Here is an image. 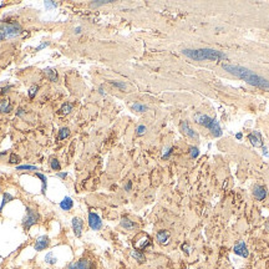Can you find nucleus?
Masks as SVG:
<instances>
[{"mask_svg": "<svg viewBox=\"0 0 269 269\" xmlns=\"http://www.w3.org/2000/svg\"><path fill=\"white\" fill-rule=\"evenodd\" d=\"M222 67L228 71L229 74L244 80L246 82L255 86V87H259V88H269V81L265 80L264 77L257 75L255 72H253L252 70L247 69V67H243V66H239V65H233V64H223Z\"/></svg>", "mask_w": 269, "mask_h": 269, "instance_id": "1", "label": "nucleus"}, {"mask_svg": "<svg viewBox=\"0 0 269 269\" xmlns=\"http://www.w3.org/2000/svg\"><path fill=\"white\" fill-rule=\"evenodd\" d=\"M183 55L187 58L196 60V61H203V60H211V61H220L227 59V55L213 49H185L182 50Z\"/></svg>", "mask_w": 269, "mask_h": 269, "instance_id": "2", "label": "nucleus"}, {"mask_svg": "<svg viewBox=\"0 0 269 269\" xmlns=\"http://www.w3.org/2000/svg\"><path fill=\"white\" fill-rule=\"evenodd\" d=\"M194 121L198 125H202L204 127H207L214 137H220L222 136V128L218 123V121L216 118H211L209 116L204 115V113H196L194 115Z\"/></svg>", "mask_w": 269, "mask_h": 269, "instance_id": "3", "label": "nucleus"}, {"mask_svg": "<svg viewBox=\"0 0 269 269\" xmlns=\"http://www.w3.org/2000/svg\"><path fill=\"white\" fill-rule=\"evenodd\" d=\"M0 32L4 39H13L23 32V28L15 21H0Z\"/></svg>", "mask_w": 269, "mask_h": 269, "instance_id": "4", "label": "nucleus"}, {"mask_svg": "<svg viewBox=\"0 0 269 269\" xmlns=\"http://www.w3.org/2000/svg\"><path fill=\"white\" fill-rule=\"evenodd\" d=\"M39 219H40V214L36 211H34L32 208L26 207V214L23 218V228L25 231H29L32 226H35L39 222Z\"/></svg>", "mask_w": 269, "mask_h": 269, "instance_id": "5", "label": "nucleus"}, {"mask_svg": "<svg viewBox=\"0 0 269 269\" xmlns=\"http://www.w3.org/2000/svg\"><path fill=\"white\" fill-rule=\"evenodd\" d=\"M152 244V241H151V237L146 233H139L136 237L133 238V247L136 250H145L147 249L148 247H151Z\"/></svg>", "mask_w": 269, "mask_h": 269, "instance_id": "6", "label": "nucleus"}, {"mask_svg": "<svg viewBox=\"0 0 269 269\" xmlns=\"http://www.w3.org/2000/svg\"><path fill=\"white\" fill-rule=\"evenodd\" d=\"M88 226L92 231H100L102 228V220L97 213L88 212Z\"/></svg>", "mask_w": 269, "mask_h": 269, "instance_id": "7", "label": "nucleus"}, {"mask_svg": "<svg viewBox=\"0 0 269 269\" xmlns=\"http://www.w3.org/2000/svg\"><path fill=\"white\" fill-rule=\"evenodd\" d=\"M67 269H92V263L90 259H80L77 262L70 263Z\"/></svg>", "mask_w": 269, "mask_h": 269, "instance_id": "8", "label": "nucleus"}, {"mask_svg": "<svg viewBox=\"0 0 269 269\" xmlns=\"http://www.w3.org/2000/svg\"><path fill=\"white\" fill-rule=\"evenodd\" d=\"M49 246H50V238H49L48 236H41V237L36 238L35 244H34V248H35V250L41 252V250H44V249H46Z\"/></svg>", "mask_w": 269, "mask_h": 269, "instance_id": "9", "label": "nucleus"}, {"mask_svg": "<svg viewBox=\"0 0 269 269\" xmlns=\"http://www.w3.org/2000/svg\"><path fill=\"white\" fill-rule=\"evenodd\" d=\"M71 224H72V231L75 233L76 237H81L82 234V229H83V220L79 217H74L72 220H71Z\"/></svg>", "mask_w": 269, "mask_h": 269, "instance_id": "10", "label": "nucleus"}, {"mask_svg": "<svg viewBox=\"0 0 269 269\" xmlns=\"http://www.w3.org/2000/svg\"><path fill=\"white\" fill-rule=\"evenodd\" d=\"M233 252L237 254V255H241L243 258H247L249 252H248V248L246 246V242L244 241H241V242H237L234 248H233Z\"/></svg>", "mask_w": 269, "mask_h": 269, "instance_id": "11", "label": "nucleus"}, {"mask_svg": "<svg viewBox=\"0 0 269 269\" xmlns=\"http://www.w3.org/2000/svg\"><path fill=\"white\" fill-rule=\"evenodd\" d=\"M156 239L160 244L162 246H167L169 243V239H171V233L166 229H162V231H158L157 234H156Z\"/></svg>", "mask_w": 269, "mask_h": 269, "instance_id": "12", "label": "nucleus"}, {"mask_svg": "<svg viewBox=\"0 0 269 269\" xmlns=\"http://www.w3.org/2000/svg\"><path fill=\"white\" fill-rule=\"evenodd\" d=\"M181 131L186 134V136H188V137H191V139H198L197 132H196L193 128L190 127V125H188L187 121H182V122H181Z\"/></svg>", "mask_w": 269, "mask_h": 269, "instance_id": "13", "label": "nucleus"}, {"mask_svg": "<svg viewBox=\"0 0 269 269\" xmlns=\"http://www.w3.org/2000/svg\"><path fill=\"white\" fill-rule=\"evenodd\" d=\"M253 196L258 201H263L267 197V188L260 185H255L253 188Z\"/></svg>", "mask_w": 269, "mask_h": 269, "instance_id": "14", "label": "nucleus"}, {"mask_svg": "<svg viewBox=\"0 0 269 269\" xmlns=\"http://www.w3.org/2000/svg\"><path fill=\"white\" fill-rule=\"evenodd\" d=\"M248 140L250 141V143H252L254 147H262V146H263V142H262V134H260L258 131H253L252 133H249Z\"/></svg>", "mask_w": 269, "mask_h": 269, "instance_id": "15", "label": "nucleus"}, {"mask_svg": "<svg viewBox=\"0 0 269 269\" xmlns=\"http://www.w3.org/2000/svg\"><path fill=\"white\" fill-rule=\"evenodd\" d=\"M120 224H121L122 228H125V229H127V231H132V229H134V228H137V224L134 223V222H132L131 219L126 218V217H122Z\"/></svg>", "mask_w": 269, "mask_h": 269, "instance_id": "16", "label": "nucleus"}, {"mask_svg": "<svg viewBox=\"0 0 269 269\" xmlns=\"http://www.w3.org/2000/svg\"><path fill=\"white\" fill-rule=\"evenodd\" d=\"M11 110H13V106H11L9 99H3V100H0V112L9 113Z\"/></svg>", "mask_w": 269, "mask_h": 269, "instance_id": "17", "label": "nucleus"}, {"mask_svg": "<svg viewBox=\"0 0 269 269\" xmlns=\"http://www.w3.org/2000/svg\"><path fill=\"white\" fill-rule=\"evenodd\" d=\"M72 207H74V201H72L71 197H67V196H66V197L60 202V208H61L62 211H70Z\"/></svg>", "mask_w": 269, "mask_h": 269, "instance_id": "18", "label": "nucleus"}, {"mask_svg": "<svg viewBox=\"0 0 269 269\" xmlns=\"http://www.w3.org/2000/svg\"><path fill=\"white\" fill-rule=\"evenodd\" d=\"M131 257H132L133 259H136L139 263H145V262H146L145 254H143L142 252H140V250H136V249L131 250Z\"/></svg>", "mask_w": 269, "mask_h": 269, "instance_id": "19", "label": "nucleus"}, {"mask_svg": "<svg viewBox=\"0 0 269 269\" xmlns=\"http://www.w3.org/2000/svg\"><path fill=\"white\" fill-rule=\"evenodd\" d=\"M35 176L41 179V183H42V186H41V193L45 194V193H46V187H48V178H46V176H44L42 173H37V172L35 173Z\"/></svg>", "mask_w": 269, "mask_h": 269, "instance_id": "20", "label": "nucleus"}, {"mask_svg": "<svg viewBox=\"0 0 269 269\" xmlns=\"http://www.w3.org/2000/svg\"><path fill=\"white\" fill-rule=\"evenodd\" d=\"M45 74H46L48 79H49L50 81H53V82H55V81L58 80V72H56V70H55V69H51V67H49V69H46V70H45Z\"/></svg>", "mask_w": 269, "mask_h": 269, "instance_id": "21", "label": "nucleus"}, {"mask_svg": "<svg viewBox=\"0 0 269 269\" xmlns=\"http://www.w3.org/2000/svg\"><path fill=\"white\" fill-rule=\"evenodd\" d=\"M131 109H132L133 111H136V112H145V111L148 110V107H147L146 105H142V104H139V102H134V104L131 106Z\"/></svg>", "mask_w": 269, "mask_h": 269, "instance_id": "22", "label": "nucleus"}, {"mask_svg": "<svg viewBox=\"0 0 269 269\" xmlns=\"http://www.w3.org/2000/svg\"><path fill=\"white\" fill-rule=\"evenodd\" d=\"M14 199V197L10 194V193H8V192H5L4 194H3V202H2V206H0V212L3 211V208H4V206L6 204V203H9V202H11Z\"/></svg>", "mask_w": 269, "mask_h": 269, "instance_id": "23", "label": "nucleus"}, {"mask_svg": "<svg viewBox=\"0 0 269 269\" xmlns=\"http://www.w3.org/2000/svg\"><path fill=\"white\" fill-rule=\"evenodd\" d=\"M69 136H70V130H69L67 127H62V128H60V131H59V136H58L59 140H65V139H67Z\"/></svg>", "mask_w": 269, "mask_h": 269, "instance_id": "24", "label": "nucleus"}, {"mask_svg": "<svg viewBox=\"0 0 269 269\" xmlns=\"http://www.w3.org/2000/svg\"><path fill=\"white\" fill-rule=\"evenodd\" d=\"M45 262H46L48 264H50V265H54V264L58 262V259L54 257V253H53V252H49V253L46 254V257H45Z\"/></svg>", "mask_w": 269, "mask_h": 269, "instance_id": "25", "label": "nucleus"}, {"mask_svg": "<svg viewBox=\"0 0 269 269\" xmlns=\"http://www.w3.org/2000/svg\"><path fill=\"white\" fill-rule=\"evenodd\" d=\"M16 171H39V168L35 166H30V164H21L16 167Z\"/></svg>", "mask_w": 269, "mask_h": 269, "instance_id": "26", "label": "nucleus"}, {"mask_svg": "<svg viewBox=\"0 0 269 269\" xmlns=\"http://www.w3.org/2000/svg\"><path fill=\"white\" fill-rule=\"evenodd\" d=\"M50 167L54 169V171H61V164H60V162L56 160V158H51L50 160Z\"/></svg>", "mask_w": 269, "mask_h": 269, "instance_id": "27", "label": "nucleus"}, {"mask_svg": "<svg viewBox=\"0 0 269 269\" xmlns=\"http://www.w3.org/2000/svg\"><path fill=\"white\" fill-rule=\"evenodd\" d=\"M71 110H72V105H71V104H64L62 107L60 109V112H61L62 115H67V113L71 112Z\"/></svg>", "mask_w": 269, "mask_h": 269, "instance_id": "28", "label": "nucleus"}, {"mask_svg": "<svg viewBox=\"0 0 269 269\" xmlns=\"http://www.w3.org/2000/svg\"><path fill=\"white\" fill-rule=\"evenodd\" d=\"M110 83H111L112 86L120 88V90H126V88H127V85L123 83V82H120V81H110Z\"/></svg>", "mask_w": 269, "mask_h": 269, "instance_id": "29", "label": "nucleus"}, {"mask_svg": "<svg viewBox=\"0 0 269 269\" xmlns=\"http://www.w3.org/2000/svg\"><path fill=\"white\" fill-rule=\"evenodd\" d=\"M112 0H96V2H92L91 3V6H101V5H105V4H109L111 3Z\"/></svg>", "mask_w": 269, "mask_h": 269, "instance_id": "30", "label": "nucleus"}, {"mask_svg": "<svg viewBox=\"0 0 269 269\" xmlns=\"http://www.w3.org/2000/svg\"><path fill=\"white\" fill-rule=\"evenodd\" d=\"M190 155H191L192 158H197L198 155H199V150H198L196 146H192V147L190 148Z\"/></svg>", "mask_w": 269, "mask_h": 269, "instance_id": "31", "label": "nucleus"}, {"mask_svg": "<svg viewBox=\"0 0 269 269\" xmlns=\"http://www.w3.org/2000/svg\"><path fill=\"white\" fill-rule=\"evenodd\" d=\"M9 162L15 164V163H19L20 162V157L16 155V153H10V157H9Z\"/></svg>", "mask_w": 269, "mask_h": 269, "instance_id": "32", "label": "nucleus"}, {"mask_svg": "<svg viewBox=\"0 0 269 269\" xmlns=\"http://www.w3.org/2000/svg\"><path fill=\"white\" fill-rule=\"evenodd\" d=\"M37 90H39V87H37L36 85H34V86H31V87L29 88V97H30V99H34V97H35V94L37 92Z\"/></svg>", "mask_w": 269, "mask_h": 269, "instance_id": "33", "label": "nucleus"}, {"mask_svg": "<svg viewBox=\"0 0 269 269\" xmlns=\"http://www.w3.org/2000/svg\"><path fill=\"white\" fill-rule=\"evenodd\" d=\"M181 249H182V250H183V252H185L186 254H190V253H191V249H192V248L190 247V244H188V243H183V244L181 246Z\"/></svg>", "mask_w": 269, "mask_h": 269, "instance_id": "34", "label": "nucleus"}, {"mask_svg": "<svg viewBox=\"0 0 269 269\" xmlns=\"http://www.w3.org/2000/svg\"><path fill=\"white\" fill-rule=\"evenodd\" d=\"M146 126H143V125H141V126H139L137 128H136V132H137V134H143L145 132H146Z\"/></svg>", "mask_w": 269, "mask_h": 269, "instance_id": "35", "label": "nucleus"}, {"mask_svg": "<svg viewBox=\"0 0 269 269\" xmlns=\"http://www.w3.org/2000/svg\"><path fill=\"white\" fill-rule=\"evenodd\" d=\"M44 4L46 8H58V3H55V2H45Z\"/></svg>", "mask_w": 269, "mask_h": 269, "instance_id": "36", "label": "nucleus"}, {"mask_svg": "<svg viewBox=\"0 0 269 269\" xmlns=\"http://www.w3.org/2000/svg\"><path fill=\"white\" fill-rule=\"evenodd\" d=\"M172 151H173V148H172V147H168V148L166 150V152L163 153V156H162V158H164V160H166V158H168V157H169V155L172 153Z\"/></svg>", "mask_w": 269, "mask_h": 269, "instance_id": "37", "label": "nucleus"}, {"mask_svg": "<svg viewBox=\"0 0 269 269\" xmlns=\"http://www.w3.org/2000/svg\"><path fill=\"white\" fill-rule=\"evenodd\" d=\"M13 86L11 85H9V86H5V87H3V88H0V95H4V94H6L9 90Z\"/></svg>", "mask_w": 269, "mask_h": 269, "instance_id": "38", "label": "nucleus"}, {"mask_svg": "<svg viewBox=\"0 0 269 269\" xmlns=\"http://www.w3.org/2000/svg\"><path fill=\"white\" fill-rule=\"evenodd\" d=\"M46 46H49V42H48V41H44L42 44H40L39 46L36 48V51H39V50H41V49H45Z\"/></svg>", "mask_w": 269, "mask_h": 269, "instance_id": "39", "label": "nucleus"}, {"mask_svg": "<svg viewBox=\"0 0 269 269\" xmlns=\"http://www.w3.org/2000/svg\"><path fill=\"white\" fill-rule=\"evenodd\" d=\"M56 176H58L59 178H62V179H64V178H66V177H67V172H58V173H56Z\"/></svg>", "mask_w": 269, "mask_h": 269, "instance_id": "40", "label": "nucleus"}, {"mask_svg": "<svg viewBox=\"0 0 269 269\" xmlns=\"http://www.w3.org/2000/svg\"><path fill=\"white\" fill-rule=\"evenodd\" d=\"M131 188H132V182H131V181H128V182L126 183V186H125V191H126V192H130V191H131Z\"/></svg>", "mask_w": 269, "mask_h": 269, "instance_id": "41", "label": "nucleus"}, {"mask_svg": "<svg viewBox=\"0 0 269 269\" xmlns=\"http://www.w3.org/2000/svg\"><path fill=\"white\" fill-rule=\"evenodd\" d=\"M24 113H25V111H24L23 109H19V110L16 111V116H23Z\"/></svg>", "mask_w": 269, "mask_h": 269, "instance_id": "42", "label": "nucleus"}, {"mask_svg": "<svg viewBox=\"0 0 269 269\" xmlns=\"http://www.w3.org/2000/svg\"><path fill=\"white\" fill-rule=\"evenodd\" d=\"M242 137H243V134H242L241 132L236 133V139H237V140H242Z\"/></svg>", "mask_w": 269, "mask_h": 269, "instance_id": "43", "label": "nucleus"}, {"mask_svg": "<svg viewBox=\"0 0 269 269\" xmlns=\"http://www.w3.org/2000/svg\"><path fill=\"white\" fill-rule=\"evenodd\" d=\"M80 32H81V28H80V26L75 28V34H80Z\"/></svg>", "mask_w": 269, "mask_h": 269, "instance_id": "44", "label": "nucleus"}, {"mask_svg": "<svg viewBox=\"0 0 269 269\" xmlns=\"http://www.w3.org/2000/svg\"><path fill=\"white\" fill-rule=\"evenodd\" d=\"M99 91H100V94H101V95H104V94H105V92H104V88H102V87H100V90H99Z\"/></svg>", "mask_w": 269, "mask_h": 269, "instance_id": "45", "label": "nucleus"}, {"mask_svg": "<svg viewBox=\"0 0 269 269\" xmlns=\"http://www.w3.org/2000/svg\"><path fill=\"white\" fill-rule=\"evenodd\" d=\"M265 228H267V231H269V222L265 224Z\"/></svg>", "mask_w": 269, "mask_h": 269, "instance_id": "46", "label": "nucleus"}, {"mask_svg": "<svg viewBox=\"0 0 269 269\" xmlns=\"http://www.w3.org/2000/svg\"><path fill=\"white\" fill-rule=\"evenodd\" d=\"M2 40H4V36H3V34H2V32H0V41H2Z\"/></svg>", "mask_w": 269, "mask_h": 269, "instance_id": "47", "label": "nucleus"}]
</instances>
